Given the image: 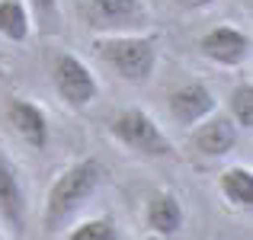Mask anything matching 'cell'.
I'll return each instance as SVG.
<instances>
[{
    "mask_svg": "<svg viewBox=\"0 0 253 240\" xmlns=\"http://www.w3.org/2000/svg\"><path fill=\"white\" fill-rule=\"evenodd\" d=\"M99 183H103V163H99L96 157H84V160H77V163H71L68 170L51 183L48 196H45V211H42L45 231L64 228V224L71 221V215L96 192Z\"/></svg>",
    "mask_w": 253,
    "mask_h": 240,
    "instance_id": "1",
    "label": "cell"
},
{
    "mask_svg": "<svg viewBox=\"0 0 253 240\" xmlns=\"http://www.w3.org/2000/svg\"><path fill=\"white\" fill-rule=\"evenodd\" d=\"M157 36H109L96 42V58L128 83H148L157 71Z\"/></svg>",
    "mask_w": 253,
    "mask_h": 240,
    "instance_id": "2",
    "label": "cell"
},
{
    "mask_svg": "<svg viewBox=\"0 0 253 240\" xmlns=\"http://www.w3.org/2000/svg\"><path fill=\"white\" fill-rule=\"evenodd\" d=\"M109 135L122 148L135 151V154H144V157H170L173 154V144H170L167 131L151 119V112L138 109V106H128V109L112 116Z\"/></svg>",
    "mask_w": 253,
    "mask_h": 240,
    "instance_id": "3",
    "label": "cell"
},
{
    "mask_svg": "<svg viewBox=\"0 0 253 240\" xmlns=\"http://www.w3.org/2000/svg\"><path fill=\"white\" fill-rule=\"evenodd\" d=\"M77 13L93 32H131L148 26L144 0H77Z\"/></svg>",
    "mask_w": 253,
    "mask_h": 240,
    "instance_id": "4",
    "label": "cell"
},
{
    "mask_svg": "<svg viewBox=\"0 0 253 240\" xmlns=\"http://www.w3.org/2000/svg\"><path fill=\"white\" fill-rule=\"evenodd\" d=\"M51 83H55L58 96L71 106V109H84L99 96V80L90 68L84 64V58H77L74 51H58L51 58Z\"/></svg>",
    "mask_w": 253,
    "mask_h": 240,
    "instance_id": "5",
    "label": "cell"
},
{
    "mask_svg": "<svg viewBox=\"0 0 253 240\" xmlns=\"http://www.w3.org/2000/svg\"><path fill=\"white\" fill-rule=\"evenodd\" d=\"M199 51L202 58H209L211 64H221V68H241L250 58V36L237 26H211L209 32L199 36Z\"/></svg>",
    "mask_w": 253,
    "mask_h": 240,
    "instance_id": "6",
    "label": "cell"
},
{
    "mask_svg": "<svg viewBox=\"0 0 253 240\" xmlns=\"http://www.w3.org/2000/svg\"><path fill=\"white\" fill-rule=\"evenodd\" d=\"M218 99L202 80H186V83L173 86L167 96V109L179 125H199L202 119H209L215 112Z\"/></svg>",
    "mask_w": 253,
    "mask_h": 240,
    "instance_id": "7",
    "label": "cell"
},
{
    "mask_svg": "<svg viewBox=\"0 0 253 240\" xmlns=\"http://www.w3.org/2000/svg\"><path fill=\"white\" fill-rule=\"evenodd\" d=\"M6 122L13 125V131H16L29 148H36V151L48 148L51 125H48V116H45V109L39 103L23 99V96H13L10 103H6Z\"/></svg>",
    "mask_w": 253,
    "mask_h": 240,
    "instance_id": "8",
    "label": "cell"
},
{
    "mask_svg": "<svg viewBox=\"0 0 253 240\" xmlns=\"http://www.w3.org/2000/svg\"><path fill=\"white\" fill-rule=\"evenodd\" d=\"M0 218L10 224L13 234L26 231V192L23 179L16 173V163L0 151Z\"/></svg>",
    "mask_w": 253,
    "mask_h": 240,
    "instance_id": "9",
    "label": "cell"
},
{
    "mask_svg": "<svg viewBox=\"0 0 253 240\" xmlns=\"http://www.w3.org/2000/svg\"><path fill=\"white\" fill-rule=\"evenodd\" d=\"M192 148L211 160L231 154L237 148V125L228 116H215L211 112V119H202V125L192 131Z\"/></svg>",
    "mask_w": 253,
    "mask_h": 240,
    "instance_id": "10",
    "label": "cell"
},
{
    "mask_svg": "<svg viewBox=\"0 0 253 240\" xmlns=\"http://www.w3.org/2000/svg\"><path fill=\"white\" fill-rule=\"evenodd\" d=\"M183 205H179V199L173 196L170 189H161L154 192V196L144 202V224H148V231H154V234L161 237H173L183 231Z\"/></svg>",
    "mask_w": 253,
    "mask_h": 240,
    "instance_id": "11",
    "label": "cell"
},
{
    "mask_svg": "<svg viewBox=\"0 0 253 240\" xmlns=\"http://www.w3.org/2000/svg\"><path fill=\"white\" fill-rule=\"evenodd\" d=\"M218 189H221L224 202L234 205L241 211H250L253 205V173L250 166H228L218 179Z\"/></svg>",
    "mask_w": 253,
    "mask_h": 240,
    "instance_id": "12",
    "label": "cell"
},
{
    "mask_svg": "<svg viewBox=\"0 0 253 240\" xmlns=\"http://www.w3.org/2000/svg\"><path fill=\"white\" fill-rule=\"evenodd\" d=\"M32 32V19H29V6L23 0H0V36L6 42L23 45Z\"/></svg>",
    "mask_w": 253,
    "mask_h": 240,
    "instance_id": "13",
    "label": "cell"
},
{
    "mask_svg": "<svg viewBox=\"0 0 253 240\" xmlns=\"http://www.w3.org/2000/svg\"><path fill=\"white\" fill-rule=\"evenodd\" d=\"M228 106H231V122L250 131L253 128V86H250V80H244L241 86H234Z\"/></svg>",
    "mask_w": 253,
    "mask_h": 240,
    "instance_id": "14",
    "label": "cell"
},
{
    "mask_svg": "<svg viewBox=\"0 0 253 240\" xmlns=\"http://www.w3.org/2000/svg\"><path fill=\"white\" fill-rule=\"evenodd\" d=\"M68 240H122V234L112 218H90V221L77 224L68 234Z\"/></svg>",
    "mask_w": 253,
    "mask_h": 240,
    "instance_id": "15",
    "label": "cell"
},
{
    "mask_svg": "<svg viewBox=\"0 0 253 240\" xmlns=\"http://www.w3.org/2000/svg\"><path fill=\"white\" fill-rule=\"evenodd\" d=\"M32 16L42 36H55L61 29V10H58V0H29Z\"/></svg>",
    "mask_w": 253,
    "mask_h": 240,
    "instance_id": "16",
    "label": "cell"
},
{
    "mask_svg": "<svg viewBox=\"0 0 253 240\" xmlns=\"http://www.w3.org/2000/svg\"><path fill=\"white\" fill-rule=\"evenodd\" d=\"M173 3H176L179 10H205V6L218 3V0H173Z\"/></svg>",
    "mask_w": 253,
    "mask_h": 240,
    "instance_id": "17",
    "label": "cell"
},
{
    "mask_svg": "<svg viewBox=\"0 0 253 240\" xmlns=\"http://www.w3.org/2000/svg\"><path fill=\"white\" fill-rule=\"evenodd\" d=\"M0 240H3V234H0Z\"/></svg>",
    "mask_w": 253,
    "mask_h": 240,
    "instance_id": "18",
    "label": "cell"
}]
</instances>
